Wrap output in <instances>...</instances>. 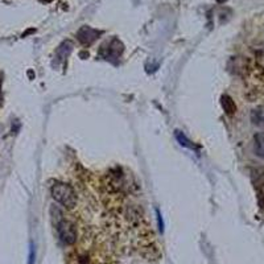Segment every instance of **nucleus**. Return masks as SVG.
Masks as SVG:
<instances>
[{
    "mask_svg": "<svg viewBox=\"0 0 264 264\" xmlns=\"http://www.w3.org/2000/svg\"><path fill=\"white\" fill-rule=\"evenodd\" d=\"M217 3H224V2H228V0H215Z\"/></svg>",
    "mask_w": 264,
    "mask_h": 264,
    "instance_id": "obj_8",
    "label": "nucleus"
},
{
    "mask_svg": "<svg viewBox=\"0 0 264 264\" xmlns=\"http://www.w3.org/2000/svg\"><path fill=\"white\" fill-rule=\"evenodd\" d=\"M57 234H59L61 242L68 246L77 242V229L73 222H70L69 219L62 218L57 222Z\"/></svg>",
    "mask_w": 264,
    "mask_h": 264,
    "instance_id": "obj_2",
    "label": "nucleus"
},
{
    "mask_svg": "<svg viewBox=\"0 0 264 264\" xmlns=\"http://www.w3.org/2000/svg\"><path fill=\"white\" fill-rule=\"evenodd\" d=\"M254 148H255V154L261 159H264V132L255 134V136H254Z\"/></svg>",
    "mask_w": 264,
    "mask_h": 264,
    "instance_id": "obj_5",
    "label": "nucleus"
},
{
    "mask_svg": "<svg viewBox=\"0 0 264 264\" xmlns=\"http://www.w3.org/2000/svg\"><path fill=\"white\" fill-rule=\"evenodd\" d=\"M251 120L252 123L256 126H264V106L255 108L251 112Z\"/></svg>",
    "mask_w": 264,
    "mask_h": 264,
    "instance_id": "obj_6",
    "label": "nucleus"
},
{
    "mask_svg": "<svg viewBox=\"0 0 264 264\" xmlns=\"http://www.w3.org/2000/svg\"><path fill=\"white\" fill-rule=\"evenodd\" d=\"M52 196L57 202L68 209H73L77 205V194L74 192L73 186L65 182H54L52 186Z\"/></svg>",
    "mask_w": 264,
    "mask_h": 264,
    "instance_id": "obj_1",
    "label": "nucleus"
},
{
    "mask_svg": "<svg viewBox=\"0 0 264 264\" xmlns=\"http://www.w3.org/2000/svg\"><path fill=\"white\" fill-rule=\"evenodd\" d=\"M101 31H97L94 28L82 27L80 31L77 32V39L80 40L81 44H83V45H91V44L101 36Z\"/></svg>",
    "mask_w": 264,
    "mask_h": 264,
    "instance_id": "obj_3",
    "label": "nucleus"
},
{
    "mask_svg": "<svg viewBox=\"0 0 264 264\" xmlns=\"http://www.w3.org/2000/svg\"><path fill=\"white\" fill-rule=\"evenodd\" d=\"M43 2H50V0H43Z\"/></svg>",
    "mask_w": 264,
    "mask_h": 264,
    "instance_id": "obj_9",
    "label": "nucleus"
},
{
    "mask_svg": "<svg viewBox=\"0 0 264 264\" xmlns=\"http://www.w3.org/2000/svg\"><path fill=\"white\" fill-rule=\"evenodd\" d=\"M34 263V249L33 246H31V251H29V264Z\"/></svg>",
    "mask_w": 264,
    "mask_h": 264,
    "instance_id": "obj_7",
    "label": "nucleus"
},
{
    "mask_svg": "<svg viewBox=\"0 0 264 264\" xmlns=\"http://www.w3.org/2000/svg\"><path fill=\"white\" fill-rule=\"evenodd\" d=\"M221 105H222V107H223V110L226 114H229V115L235 114V111H237V105H235V102L233 101L231 97L222 96Z\"/></svg>",
    "mask_w": 264,
    "mask_h": 264,
    "instance_id": "obj_4",
    "label": "nucleus"
}]
</instances>
